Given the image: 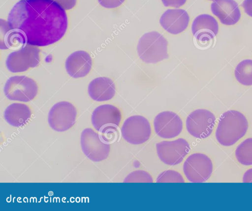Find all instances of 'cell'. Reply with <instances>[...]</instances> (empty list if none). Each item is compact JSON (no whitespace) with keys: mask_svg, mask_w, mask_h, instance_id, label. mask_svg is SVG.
I'll return each instance as SVG.
<instances>
[{"mask_svg":"<svg viewBox=\"0 0 252 211\" xmlns=\"http://www.w3.org/2000/svg\"><path fill=\"white\" fill-rule=\"evenodd\" d=\"M7 23L25 45L38 47L60 41L68 27L65 10L53 0H20L9 11Z\"/></svg>","mask_w":252,"mask_h":211,"instance_id":"6da1fadb","label":"cell"},{"mask_svg":"<svg viewBox=\"0 0 252 211\" xmlns=\"http://www.w3.org/2000/svg\"><path fill=\"white\" fill-rule=\"evenodd\" d=\"M249 123L245 116L236 110H229L220 116L215 132L217 141L222 146H231L246 134Z\"/></svg>","mask_w":252,"mask_h":211,"instance_id":"7a4b0ae2","label":"cell"},{"mask_svg":"<svg viewBox=\"0 0 252 211\" xmlns=\"http://www.w3.org/2000/svg\"><path fill=\"white\" fill-rule=\"evenodd\" d=\"M137 51L139 58L146 63L156 64L168 57L167 41L156 31L146 32L141 36Z\"/></svg>","mask_w":252,"mask_h":211,"instance_id":"3957f363","label":"cell"},{"mask_svg":"<svg viewBox=\"0 0 252 211\" xmlns=\"http://www.w3.org/2000/svg\"><path fill=\"white\" fill-rule=\"evenodd\" d=\"M3 92L11 101L29 102L38 95L39 86L33 79L25 76H14L6 81Z\"/></svg>","mask_w":252,"mask_h":211,"instance_id":"277c9868","label":"cell"},{"mask_svg":"<svg viewBox=\"0 0 252 211\" xmlns=\"http://www.w3.org/2000/svg\"><path fill=\"white\" fill-rule=\"evenodd\" d=\"M40 60L41 52L38 47L26 45L9 53L5 64L10 72L21 73L36 67Z\"/></svg>","mask_w":252,"mask_h":211,"instance_id":"5b68a950","label":"cell"},{"mask_svg":"<svg viewBox=\"0 0 252 211\" xmlns=\"http://www.w3.org/2000/svg\"><path fill=\"white\" fill-rule=\"evenodd\" d=\"M77 115V109L73 104L67 101H61L56 103L50 108L48 122L54 131L65 132L74 125Z\"/></svg>","mask_w":252,"mask_h":211,"instance_id":"8992f818","label":"cell"},{"mask_svg":"<svg viewBox=\"0 0 252 211\" xmlns=\"http://www.w3.org/2000/svg\"><path fill=\"white\" fill-rule=\"evenodd\" d=\"M183 172L191 183H203L206 181L213 171L211 158L206 155L195 153L189 155L183 164Z\"/></svg>","mask_w":252,"mask_h":211,"instance_id":"52a82bcc","label":"cell"},{"mask_svg":"<svg viewBox=\"0 0 252 211\" xmlns=\"http://www.w3.org/2000/svg\"><path fill=\"white\" fill-rule=\"evenodd\" d=\"M121 134L127 142L139 145L147 141L152 134L150 122L145 117L136 115L125 120L121 128Z\"/></svg>","mask_w":252,"mask_h":211,"instance_id":"ba28073f","label":"cell"},{"mask_svg":"<svg viewBox=\"0 0 252 211\" xmlns=\"http://www.w3.org/2000/svg\"><path fill=\"white\" fill-rule=\"evenodd\" d=\"M216 117L210 110L197 109L187 116L186 127L192 136L199 139L208 137L212 133L216 124Z\"/></svg>","mask_w":252,"mask_h":211,"instance_id":"9c48e42d","label":"cell"},{"mask_svg":"<svg viewBox=\"0 0 252 211\" xmlns=\"http://www.w3.org/2000/svg\"><path fill=\"white\" fill-rule=\"evenodd\" d=\"M82 151L91 160L99 162L107 158L110 151V145L103 142L98 132L91 128L85 129L80 138Z\"/></svg>","mask_w":252,"mask_h":211,"instance_id":"30bf717a","label":"cell"},{"mask_svg":"<svg viewBox=\"0 0 252 211\" xmlns=\"http://www.w3.org/2000/svg\"><path fill=\"white\" fill-rule=\"evenodd\" d=\"M157 155L160 160L168 165L180 164L189 153V143L180 138L170 141H162L156 145Z\"/></svg>","mask_w":252,"mask_h":211,"instance_id":"8fae6325","label":"cell"},{"mask_svg":"<svg viewBox=\"0 0 252 211\" xmlns=\"http://www.w3.org/2000/svg\"><path fill=\"white\" fill-rule=\"evenodd\" d=\"M153 125L155 133L165 139L177 137L183 128L181 117L171 111H164L157 114L154 118Z\"/></svg>","mask_w":252,"mask_h":211,"instance_id":"7c38bea8","label":"cell"},{"mask_svg":"<svg viewBox=\"0 0 252 211\" xmlns=\"http://www.w3.org/2000/svg\"><path fill=\"white\" fill-rule=\"evenodd\" d=\"M122 119L120 109L111 104L98 106L93 111L91 117L93 127L97 132L109 126L119 127Z\"/></svg>","mask_w":252,"mask_h":211,"instance_id":"4fadbf2b","label":"cell"},{"mask_svg":"<svg viewBox=\"0 0 252 211\" xmlns=\"http://www.w3.org/2000/svg\"><path fill=\"white\" fill-rule=\"evenodd\" d=\"M190 17L183 9H169L161 16L159 23L167 32L177 35L184 31L188 27Z\"/></svg>","mask_w":252,"mask_h":211,"instance_id":"5bb4252c","label":"cell"},{"mask_svg":"<svg viewBox=\"0 0 252 211\" xmlns=\"http://www.w3.org/2000/svg\"><path fill=\"white\" fill-rule=\"evenodd\" d=\"M93 59L84 51H77L71 53L65 62V68L68 75L74 79L84 78L91 71Z\"/></svg>","mask_w":252,"mask_h":211,"instance_id":"9a60e30c","label":"cell"},{"mask_svg":"<svg viewBox=\"0 0 252 211\" xmlns=\"http://www.w3.org/2000/svg\"><path fill=\"white\" fill-rule=\"evenodd\" d=\"M211 10L222 24L226 26L237 24L241 17V10L234 0H213Z\"/></svg>","mask_w":252,"mask_h":211,"instance_id":"2e32d148","label":"cell"},{"mask_svg":"<svg viewBox=\"0 0 252 211\" xmlns=\"http://www.w3.org/2000/svg\"><path fill=\"white\" fill-rule=\"evenodd\" d=\"M88 92L90 98L95 101H107L112 99L116 94L115 84L109 78L97 77L90 82Z\"/></svg>","mask_w":252,"mask_h":211,"instance_id":"e0dca14e","label":"cell"},{"mask_svg":"<svg viewBox=\"0 0 252 211\" xmlns=\"http://www.w3.org/2000/svg\"><path fill=\"white\" fill-rule=\"evenodd\" d=\"M32 114V108L29 105L24 103H14L5 108L4 118L10 126L19 127L27 124Z\"/></svg>","mask_w":252,"mask_h":211,"instance_id":"ac0fdd59","label":"cell"},{"mask_svg":"<svg viewBox=\"0 0 252 211\" xmlns=\"http://www.w3.org/2000/svg\"><path fill=\"white\" fill-rule=\"evenodd\" d=\"M191 29L193 35L198 32L207 31L217 35L219 26L218 21L214 17L203 14L198 15L194 19Z\"/></svg>","mask_w":252,"mask_h":211,"instance_id":"d6986e66","label":"cell"},{"mask_svg":"<svg viewBox=\"0 0 252 211\" xmlns=\"http://www.w3.org/2000/svg\"><path fill=\"white\" fill-rule=\"evenodd\" d=\"M236 80L244 86L252 85V59H245L240 61L234 70Z\"/></svg>","mask_w":252,"mask_h":211,"instance_id":"ffe728a7","label":"cell"},{"mask_svg":"<svg viewBox=\"0 0 252 211\" xmlns=\"http://www.w3.org/2000/svg\"><path fill=\"white\" fill-rule=\"evenodd\" d=\"M235 156L242 165H252V137L246 139L237 146Z\"/></svg>","mask_w":252,"mask_h":211,"instance_id":"44dd1931","label":"cell"},{"mask_svg":"<svg viewBox=\"0 0 252 211\" xmlns=\"http://www.w3.org/2000/svg\"><path fill=\"white\" fill-rule=\"evenodd\" d=\"M193 35L194 44L200 50L209 49L214 45L216 41V35L209 32H198Z\"/></svg>","mask_w":252,"mask_h":211,"instance_id":"7402d4cb","label":"cell"},{"mask_svg":"<svg viewBox=\"0 0 252 211\" xmlns=\"http://www.w3.org/2000/svg\"><path fill=\"white\" fill-rule=\"evenodd\" d=\"M101 141L104 143L111 144L120 137V132L118 127L109 126L98 132Z\"/></svg>","mask_w":252,"mask_h":211,"instance_id":"603a6c76","label":"cell"},{"mask_svg":"<svg viewBox=\"0 0 252 211\" xmlns=\"http://www.w3.org/2000/svg\"><path fill=\"white\" fill-rule=\"evenodd\" d=\"M153 179L151 175L144 170H135L128 174L124 183H152Z\"/></svg>","mask_w":252,"mask_h":211,"instance_id":"cb8c5ba5","label":"cell"},{"mask_svg":"<svg viewBox=\"0 0 252 211\" xmlns=\"http://www.w3.org/2000/svg\"><path fill=\"white\" fill-rule=\"evenodd\" d=\"M157 183H184L185 179L179 172L167 170L161 172L158 177Z\"/></svg>","mask_w":252,"mask_h":211,"instance_id":"d4e9b609","label":"cell"},{"mask_svg":"<svg viewBox=\"0 0 252 211\" xmlns=\"http://www.w3.org/2000/svg\"><path fill=\"white\" fill-rule=\"evenodd\" d=\"M126 0H97L99 4L107 9H114L122 5Z\"/></svg>","mask_w":252,"mask_h":211,"instance_id":"484cf974","label":"cell"},{"mask_svg":"<svg viewBox=\"0 0 252 211\" xmlns=\"http://www.w3.org/2000/svg\"><path fill=\"white\" fill-rule=\"evenodd\" d=\"M165 7L179 8L183 6L187 0H161Z\"/></svg>","mask_w":252,"mask_h":211,"instance_id":"4316f807","label":"cell"},{"mask_svg":"<svg viewBox=\"0 0 252 211\" xmlns=\"http://www.w3.org/2000/svg\"><path fill=\"white\" fill-rule=\"evenodd\" d=\"M62 6L65 10H70L76 4L77 0H53Z\"/></svg>","mask_w":252,"mask_h":211,"instance_id":"83f0119b","label":"cell"},{"mask_svg":"<svg viewBox=\"0 0 252 211\" xmlns=\"http://www.w3.org/2000/svg\"><path fill=\"white\" fill-rule=\"evenodd\" d=\"M242 6L245 13L252 17V0H244Z\"/></svg>","mask_w":252,"mask_h":211,"instance_id":"f1b7e54d","label":"cell"},{"mask_svg":"<svg viewBox=\"0 0 252 211\" xmlns=\"http://www.w3.org/2000/svg\"><path fill=\"white\" fill-rule=\"evenodd\" d=\"M244 183H252V168L247 170L243 177Z\"/></svg>","mask_w":252,"mask_h":211,"instance_id":"f546056e","label":"cell"}]
</instances>
